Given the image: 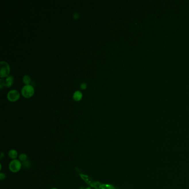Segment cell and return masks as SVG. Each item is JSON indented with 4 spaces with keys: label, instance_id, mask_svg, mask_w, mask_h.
<instances>
[{
    "label": "cell",
    "instance_id": "14",
    "mask_svg": "<svg viewBox=\"0 0 189 189\" xmlns=\"http://www.w3.org/2000/svg\"><path fill=\"white\" fill-rule=\"evenodd\" d=\"M57 189V188H52V189Z\"/></svg>",
    "mask_w": 189,
    "mask_h": 189
},
{
    "label": "cell",
    "instance_id": "6",
    "mask_svg": "<svg viewBox=\"0 0 189 189\" xmlns=\"http://www.w3.org/2000/svg\"><path fill=\"white\" fill-rule=\"evenodd\" d=\"M82 97H83L82 93H81V92L78 91V90L74 92V95H73V98L74 100L76 101H79L80 100H81L82 98Z\"/></svg>",
    "mask_w": 189,
    "mask_h": 189
},
{
    "label": "cell",
    "instance_id": "1",
    "mask_svg": "<svg viewBox=\"0 0 189 189\" xmlns=\"http://www.w3.org/2000/svg\"><path fill=\"white\" fill-rule=\"evenodd\" d=\"M22 167V164L20 160L14 159L12 160L9 164V169L12 173L18 172Z\"/></svg>",
    "mask_w": 189,
    "mask_h": 189
},
{
    "label": "cell",
    "instance_id": "3",
    "mask_svg": "<svg viewBox=\"0 0 189 189\" xmlns=\"http://www.w3.org/2000/svg\"><path fill=\"white\" fill-rule=\"evenodd\" d=\"M21 92L24 97L26 98H28L31 97L32 96L34 95V90L33 87L29 84V85H26L23 87Z\"/></svg>",
    "mask_w": 189,
    "mask_h": 189
},
{
    "label": "cell",
    "instance_id": "12",
    "mask_svg": "<svg viewBox=\"0 0 189 189\" xmlns=\"http://www.w3.org/2000/svg\"><path fill=\"white\" fill-rule=\"evenodd\" d=\"M5 177H6V176H5V173H0V178H1V180H2L3 179H5Z\"/></svg>",
    "mask_w": 189,
    "mask_h": 189
},
{
    "label": "cell",
    "instance_id": "9",
    "mask_svg": "<svg viewBox=\"0 0 189 189\" xmlns=\"http://www.w3.org/2000/svg\"><path fill=\"white\" fill-rule=\"evenodd\" d=\"M19 159L21 161H24L27 160V156L26 154H21L20 156H19Z\"/></svg>",
    "mask_w": 189,
    "mask_h": 189
},
{
    "label": "cell",
    "instance_id": "10",
    "mask_svg": "<svg viewBox=\"0 0 189 189\" xmlns=\"http://www.w3.org/2000/svg\"><path fill=\"white\" fill-rule=\"evenodd\" d=\"M5 81H3L2 79H0V86L1 89L3 88V86H5Z\"/></svg>",
    "mask_w": 189,
    "mask_h": 189
},
{
    "label": "cell",
    "instance_id": "11",
    "mask_svg": "<svg viewBox=\"0 0 189 189\" xmlns=\"http://www.w3.org/2000/svg\"><path fill=\"white\" fill-rule=\"evenodd\" d=\"M80 88H81L82 89H86V88H87V84L85 83H82V84L80 85Z\"/></svg>",
    "mask_w": 189,
    "mask_h": 189
},
{
    "label": "cell",
    "instance_id": "2",
    "mask_svg": "<svg viewBox=\"0 0 189 189\" xmlns=\"http://www.w3.org/2000/svg\"><path fill=\"white\" fill-rule=\"evenodd\" d=\"M0 68H1V72H0V77L3 78L8 76L10 71V68L8 65V63L6 62L1 61L0 63Z\"/></svg>",
    "mask_w": 189,
    "mask_h": 189
},
{
    "label": "cell",
    "instance_id": "13",
    "mask_svg": "<svg viewBox=\"0 0 189 189\" xmlns=\"http://www.w3.org/2000/svg\"><path fill=\"white\" fill-rule=\"evenodd\" d=\"M79 14L78 13H75L74 15H73V17L75 19H78L79 18Z\"/></svg>",
    "mask_w": 189,
    "mask_h": 189
},
{
    "label": "cell",
    "instance_id": "8",
    "mask_svg": "<svg viewBox=\"0 0 189 189\" xmlns=\"http://www.w3.org/2000/svg\"><path fill=\"white\" fill-rule=\"evenodd\" d=\"M23 81L24 83H25L26 85H29V84L31 82V78L28 76L25 75L23 77Z\"/></svg>",
    "mask_w": 189,
    "mask_h": 189
},
{
    "label": "cell",
    "instance_id": "7",
    "mask_svg": "<svg viewBox=\"0 0 189 189\" xmlns=\"http://www.w3.org/2000/svg\"><path fill=\"white\" fill-rule=\"evenodd\" d=\"M8 156L9 158L12 159L13 160L16 159L18 156V153L16 150H11L8 152Z\"/></svg>",
    "mask_w": 189,
    "mask_h": 189
},
{
    "label": "cell",
    "instance_id": "4",
    "mask_svg": "<svg viewBox=\"0 0 189 189\" xmlns=\"http://www.w3.org/2000/svg\"><path fill=\"white\" fill-rule=\"evenodd\" d=\"M20 98V93L16 90H12L9 92L7 94V98L11 102H15Z\"/></svg>",
    "mask_w": 189,
    "mask_h": 189
},
{
    "label": "cell",
    "instance_id": "5",
    "mask_svg": "<svg viewBox=\"0 0 189 189\" xmlns=\"http://www.w3.org/2000/svg\"><path fill=\"white\" fill-rule=\"evenodd\" d=\"M14 78L12 76H9L7 77V78L6 79V80L5 82V86L7 87H10L14 83Z\"/></svg>",
    "mask_w": 189,
    "mask_h": 189
}]
</instances>
